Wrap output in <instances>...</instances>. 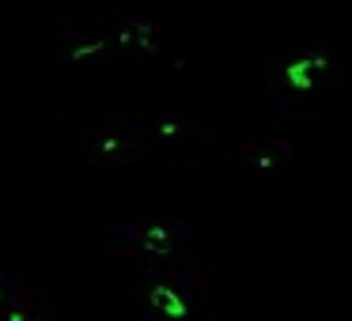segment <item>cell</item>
<instances>
[]
</instances>
